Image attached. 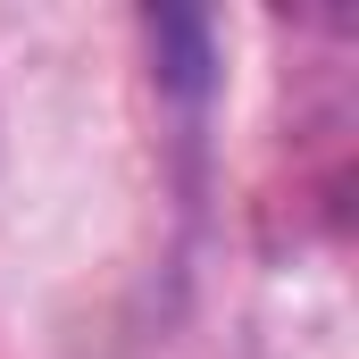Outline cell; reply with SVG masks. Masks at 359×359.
I'll return each instance as SVG.
<instances>
[]
</instances>
